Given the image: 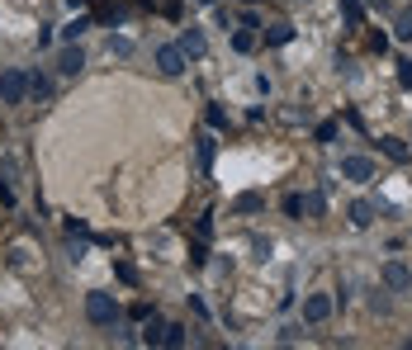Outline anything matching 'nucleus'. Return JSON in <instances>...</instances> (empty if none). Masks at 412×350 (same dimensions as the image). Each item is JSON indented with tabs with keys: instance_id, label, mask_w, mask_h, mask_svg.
<instances>
[{
	"instance_id": "1",
	"label": "nucleus",
	"mask_w": 412,
	"mask_h": 350,
	"mask_svg": "<svg viewBox=\"0 0 412 350\" xmlns=\"http://www.w3.org/2000/svg\"><path fill=\"white\" fill-rule=\"evenodd\" d=\"M85 317L95 326H114L119 322V303L110 294H85Z\"/></svg>"
},
{
	"instance_id": "2",
	"label": "nucleus",
	"mask_w": 412,
	"mask_h": 350,
	"mask_svg": "<svg viewBox=\"0 0 412 350\" xmlns=\"http://www.w3.org/2000/svg\"><path fill=\"white\" fill-rule=\"evenodd\" d=\"M0 100H5V105H24L28 100V76L24 71H5V76H0Z\"/></svg>"
},
{
	"instance_id": "3",
	"label": "nucleus",
	"mask_w": 412,
	"mask_h": 350,
	"mask_svg": "<svg viewBox=\"0 0 412 350\" xmlns=\"http://www.w3.org/2000/svg\"><path fill=\"white\" fill-rule=\"evenodd\" d=\"M379 279H384V289H388V294H403V289H412V270L403 265V261H384Z\"/></svg>"
},
{
	"instance_id": "4",
	"label": "nucleus",
	"mask_w": 412,
	"mask_h": 350,
	"mask_svg": "<svg viewBox=\"0 0 412 350\" xmlns=\"http://www.w3.org/2000/svg\"><path fill=\"white\" fill-rule=\"evenodd\" d=\"M185 62H190V57L180 53V43L157 48V71H162V76H180V71H185Z\"/></svg>"
},
{
	"instance_id": "5",
	"label": "nucleus",
	"mask_w": 412,
	"mask_h": 350,
	"mask_svg": "<svg viewBox=\"0 0 412 350\" xmlns=\"http://www.w3.org/2000/svg\"><path fill=\"white\" fill-rule=\"evenodd\" d=\"M332 308H336V303H332V294H308V298H303V322H308V326L327 322Z\"/></svg>"
},
{
	"instance_id": "6",
	"label": "nucleus",
	"mask_w": 412,
	"mask_h": 350,
	"mask_svg": "<svg viewBox=\"0 0 412 350\" xmlns=\"http://www.w3.org/2000/svg\"><path fill=\"white\" fill-rule=\"evenodd\" d=\"M341 175L365 185V180H375V161H370V157H346V161H341Z\"/></svg>"
},
{
	"instance_id": "7",
	"label": "nucleus",
	"mask_w": 412,
	"mask_h": 350,
	"mask_svg": "<svg viewBox=\"0 0 412 350\" xmlns=\"http://www.w3.org/2000/svg\"><path fill=\"white\" fill-rule=\"evenodd\" d=\"M81 67H85V53L76 48V43H71L67 53L57 57V71H62V76H81Z\"/></svg>"
},
{
	"instance_id": "8",
	"label": "nucleus",
	"mask_w": 412,
	"mask_h": 350,
	"mask_svg": "<svg viewBox=\"0 0 412 350\" xmlns=\"http://www.w3.org/2000/svg\"><path fill=\"white\" fill-rule=\"evenodd\" d=\"M180 53L194 57V62L209 53V43H204V33H199V28H185V33H180Z\"/></svg>"
},
{
	"instance_id": "9",
	"label": "nucleus",
	"mask_w": 412,
	"mask_h": 350,
	"mask_svg": "<svg viewBox=\"0 0 412 350\" xmlns=\"http://www.w3.org/2000/svg\"><path fill=\"white\" fill-rule=\"evenodd\" d=\"M375 213H379V209H375V199H356V204H351V222H356V227H370Z\"/></svg>"
},
{
	"instance_id": "10",
	"label": "nucleus",
	"mask_w": 412,
	"mask_h": 350,
	"mask_svg": "<svg viewBox=\"0 0 412 350\" xmlns=\"http://www.w3.org/2000/svg\"><path fill=\"white\" fill-rule=\"evenodd\" d=\"M299 199H303V213H308V218L327 213V194H323V189H308V194H299Z\"/></svg>"
},
{
	"instance_id": "11",
	"label": "nucleus",
	"mask_w": 412,
	"mask_h": 350,
	"mask_svg": "<svg viewBox=\"0 0 412 350\" xmlns=\"http://www.w3.org/2000/svg\"><path fill=\"white\" fill-rule=\"evenodd\" d=\"M379 152H384L388 161H408V142L403 137H379Z\"/></svg>"
},
{
	"instance_id": "12",
	"label": "nucleus",
	"mask_w": 412,
	"mask_h": 350,
	"mask_svg": "<svg viewBox=\"0 0 412 350\" xmlns=\"http://www.w3.org/2000/svg\"><path fill=\"white\" fill-rule=\"evenodd\" d=\"M393 33H398V38H412V5H403V10L393 15Z\"/></svg>"
},
{
	"instance_id": "13",
	"label": "nucleus",
	"mask_w": 412,
	"mask_h": 350,
	"mask_svg": "<svg viewBox=\"0 0 412 350\" xmlns=\"http://www.w3.org/2000/svg\"><path fill=\"white\" fill-rule=\"evenodd\" d=\"M261 204H266V194H256V189H251V194H242V199H237L232 209H237V213H256Z\"/></svg>"
},
{
	"instance_id": "14",
	"label": "nucleus",
	"mask_w": 412,
	"mask_h": 350,
	"mask_svg": "<svg viewBox=\"0 0 412 350\" xmlns=\"http://www.w3.org/2000/svg\"><path fill=\"white\" fill-rule=\"evenodd\" d=\"M85 28H90V19H85V15H76V19H71V24L62 28V38H67V43H76V38H81Z\"/></svg>"
},
{
	"instance_id": "15",
	"label": "nucleus",
	"mask_w": 412,
	"mask_h": 350,
	"mask_svg": "<svg viewBox=\"0 0 412 350\" xmlns=\"http://www.w3.org/2000/svg\"><path fill=\"white\" fill-rule=\"evenodd\" d=\"M28 95H33V100H48V95H53L48 76H28Z\"/></svg>"
},
{
	"instance_id": "16",
	"label": "nucleus",
	"mask_w": 412,
	"mask_h": 350,
	"mask_svg": "<svg viewBox=\"0 0 412 350\" xmlns=\"http://www.w3.org/2000/svg\"><path fill=\"white\" fill-rule=\"evenodd\" d=\"M232 48H237V53H251V48H256V33H251V28H237V33H232Z\"/></svg>"
},
{
	"instance_id": "17",
	"label": "nucleus",
	"mask_w": 412,
	"mask_h": 350,
	"mask_svg": "<svg viewBox=\"0 0 412 350\" xmlns=\"http://www.w3.org/2000/svg\"><path fill=\"white\" fill-rule=\"evenodd\" d=\"M162 346L180 350V346H185V326H166V331H162Z\"/></svg>"
},
{
	"instance_id": "18",
	"label": "nucleus",
	"mask_w": 412,
	"mask_h": 350,
	"mask_svg": "<svg viewBox=\"0 0 412 350\" xmlns=\"http://www.w3.org/2000/svg\"><path fill=\"white\" fill-rule=\"evenodd\" d=\"M214 166V137H199V170Z\"/></svg>"
},
{
	"instance_id": "19",
	"label": "nucleus",
	"mask_w": 412,
	"mask_h": 350,
	"mask_svg": "<svg viewBox=\"0 0 412 350\" xmlns=\"http://www.w3.org/2000/svg\"><path fill=\"white\" fill-rule=\"evenodd\" d=\"M162 331H166V326L157 322V317H152V322L142 326V341H147V346H162Z\"/></svg>"
},
{
	"instance_id": "20",
	"label": "nucleus",
	"mask_w": 412,
	"mask_h": 350,
	"mask_svg": "<svg viewBox=\"0 0 412 350\" xmlns=\"http://www.w3.org/2000/svg\"><path fill=\"white\" fill-rule=\"evenodd\" d=\"M341 15H346V24H360V19H365L360 0H341Z\"/></svg>"
},
{
	"instance_id": "21",
	"label": "nucleus",
	"mask_w": 412,
	"mask_h": 350,
	"mask_svg": "<svg viewBox=\"0 0 412 350\" xmlns=\"http://www.w3.org/2000/svg\"><path fill=\"white\" fill-rule=\"evenodd\" d=\"M289 38H294V28H289V24H275L271 33H266V43H289Z\"/></svg>"
},
{
	"instance_id": "22",
	"label": "nucleus",
	"mask_w": 412,
	"mask_h": 350,
	"mask_svg": "<svg viewBox=\"0 0 412 350\" xmlns=\"http://www.w3.org/2000/svg\"><path fill=\"white\" fill-rule=\"evenodd\" d=\"M398 81H403V90H412V62H408V57L398 62Z\"/></svg>"
},
{
	"instance_id": "23",
	"label": "nucleus",
	"mask_w": 412,
	"mask_h": 350,
	"mask_svg": "<svg viewBox=\"0 0 412 350\" xmlns=\"http://www.w3.org/2000/svg\"><path fill=\"white\" fill-rule=\"evenodd\" d=\"M284 213H289V218L303 213V199H299V194H289V199H284Z\"/></svg>"
},
{
	"instance_id": "24",
	"label": "nucleus",
	"mask_w": 412,
	"mask_h": 350,
	"mask_svg": "<svg viewBox=\"0 0 412 350\" xmlns=\"http://www.w3.org/2000/svg\"><path fill=\"white\" fill-rule=\"evenodd\" d=\"M223 123H228V114L218 105H209V128H223Z\"/></svg>"
},
{
	"instance_id": "25",
	"label": "nucleus",
	"mask_w": 412,
	"mask_h": 350,
	"mask_svg": "<svg viewBox=\"0 0 412 350\" xmlns=\"http://www.w3.org/2000/svg\"><path fill=\"white\" fill-rule=\"evenodd\" d=\"M370 308H375V313H388V289L384 294H370Z\"/></svg>"
},
{
	"instance_id": "26",
	"label": "nucleus",
	"mask_w": 412,
	"mask_h": 350,
	"mask_svg": "<svg viewBox=\"0 0 412 350\" xmlns=\"http://www.w3.org/2000/svg\"><path fill=\"white\" fill-rule=\"evenodd\" d=\"M67 5H71V10H81V5H85V0H67Z\"/></svg>"
},
{
	"instance_id": "27",
	"label": "nucleus",
	"mask_w": 412,
	"mask_h": 350,
	"mask_svg": "<svg viewBox=\"0 0 412 350\" xmlns=\"http://www.w3.org/2000/svg\"><path fill=\"white\" fill-rule=\"evenodd\" d=\"M199 5H214V0H199Z\"/></svg>"
}]
</instances>
